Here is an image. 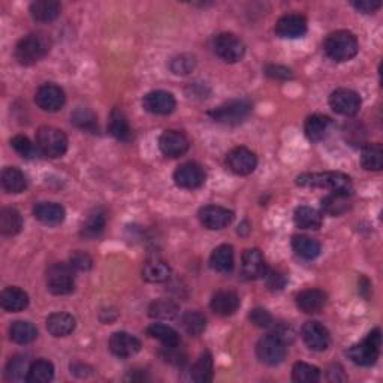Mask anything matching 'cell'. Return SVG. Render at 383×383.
<instances>
[{
  "label": "cell",
  "mask_w": 383,
  "mask_h": 383,
  "mask_svg": "<svg viewBox=\"0 0 383 383\" xmlns=\"http://www.w3.org/2000/svg\"><path fill=\"white\" fill-rule=\"evenodd\" d=\"M297 185L302 187H319L332 192L335 195L350 196L354 194V185L349 175L343 172H315L298 175Z\"/></svg>",
  "instance_id": "cell-1"
},
{
  "label": "cell",
  "mask_w": 383,
  "mask_h": 383,
  "mask_svg": "<svg viewBox=\"0 0 383 383\" xmlns=\"http://www.w3.org/2000/svg\"><path fill=\"white\" fill-rule=\"evenodd\" d=\"M51 50V39L42 31H34L21 38L15 47V59L23 66L41 62Z\"/></svg>",
  "instance_id": "cell-2"
},
{
  "label": "cell",
  "mask_w": 383,
  "mask_h": 383,
  "mask_svg": "<svg viewBox=\"0 0 383 383\" xmlns=\"http://www.w3.org/2000/svg\"><path fill=\"white\" fill-rule=\"evenodd\" d=\"M325 54L335 62L352 60L359 51L356 36L349 30H337L326 36L323 42Z\"/></svg>",
  "instance_id": "cell-3"
},
{
  "label": "cell",
  "mask_w": 383,
  "mask_h": 383,
  "mask_svg": "<svg viewBox=\"0 0 383 383\" xmlns=\"http://www.w3.org/2000/svg\"><path fill=\"white\" fill-rule=\"evenodd\" d=\"M380 347H382V332L379 328L373 330L367 337L354 345L347 350V356L352 362L361 367H371L376 364L380 356Z\"/></svg>",
  "instance_id": "cell-4"
},
{
  "label": "cell",
  "mask_w": 383,
  "mask_h": 383,
  "mask_svg": "<svg viewBox=\"0 0 383 383\" xmlns=\"http://www.w3.org/2000/svg\"><path fill=\"white\" fill-rule=\"evenodd\" d=\"M36 147L44 156L57 159L66 153L68 138L57 127L42 126L36 132Z\"/></svg>",
  "instance_id": "cell-5"
},
{
  "label": "cell",
  "mask_w": 383,
  "mask_h": 383,
  "mask_svg": "<svg viewBox=\"0 0 383 383\" xmlns=\"http://www.w3.org/2000/svg\"><path fill=\"white\" fill-rule=\"evenodd\" d=\"M47 287L53 295H69L75 289L74 268L70 263L57 262L47 269Z\"/></svg>",
  "instance_id": "cell-6"
},
{
  "label": "cell",
  "mask_w": 383,
  "mask_h": 383,
  "mask_svg": "<svg viewBox=\"0 0 383 383\" xmlns=\"http://www.w3.org/2000/svg\"><path fill=\"white\" fill-rule=\"evenodd\" d=\"M252 111V103L246 99H233L222 103L217 108L211 109L209 116L217 123L223 124H238L244 118L249 117Z\"/></svg>",
  "instance_id": "cell-7"
},
{
  "label": "cell",
  "mask_w": 383,
  "mask_h": 383,
  "mask_svg": "<svg viewBox=\"0 0 383 383\" xmlns=\"http://www.w3.org/2000/svg\"><path fill=\"white\" fill-rule=\"evenodd\" d=\"M213 50L223 62L237 63L243 60L246 54V45L234 34H220L214 38Z\"/></svg>",
  "instance_id": "cell-8"
},
{
  "label": "cell",
  "mask_w": 383,
  "mask_h": 383,
  "mask_svg": "<svg viewBox=\"0 0 383 383\" xmlns=\"http://www.w3.org/2000/svg\"><path fill=\"white\" fill-rule=\"evenodd\" d=\"M256 356L262 364L265 365H278L285 361L286 358V345L276 337L274 334L262 337L256 345Z\"/></svg>",
  "instance_id": "cell-9"
},
{
  "label": "cell",
  "mask_w": 383,
  "mask_h": 383,
  "mask_svg": "<svg viewBox=\"0 0 383 383\" xmlns=\"http://www.w3.org/2000/svg\"><path fill=\"white\" fill-rule=\"evenodd\" d=\"M207 179L204 168L196 162H186L180 165L174 172V183L181 189L194 190L201 187Z\"/></svg>",
  "instance_id": "cell-10"
},
{
  "label": "cell",
  "mask_w": 383,
  "mask_h": 383,
  "mask_svg": "<svg viewBox=\"0 0 383 383\" xmlns=\"http://www.w3.org/2000/svg\"><path fill=\"white\" fill-rule=\"evenodd\" d=\"M36 105L47 113H57L63 107H65L66 96L59 85L55 84H44L38 89L35 94Z\"/></svg>",
  "instance_id": "cell-11"
},
{
  "label": "cell",
  "mask_w": 383,
  "mask_h": 383,
  "mask_svg": "<svg viewBox=\"0 0 383 383\" xmlns=\"http://www.w3.org/2000/svg\"><path fill=\"white\" fill-rule=\"evenodd\" d=\"M330 107L340 116L352 117L361 108V98L350 89H337L330 94Z\"/></svg>",
  "instance_id": "cell-12"
},
{
  "label": "cell",
  "mask_w": 383,
  "mask_h": 383,
  "mask_svg": "<svg viewBox=\"0 0 383 383\" xmlns=\"http://www.w3.org/2000/svg\"><path fill=\"white\" fill-rule=\"evenodd\" d=\"M201 225L210 230H219L230 225L234 220V213L219 205H205L198 213Z\"/></svg>",
  "instance_id": "cell-13"
},
{
  "label": "cell",
  "mask_w": 383,
  "mask_h": 383,
  "mask_svg": "<svg viewBox=\"0 0 383 383\" xmlns=\"http://www.w3.org/2000/svg\"><path fill=\"white\" fill-rule=\"evenodd\" d=\"M226 165L237 175H249L256 170L258 157L249 148L237 147L228 153Z\"/></svg>",
  "instance_id": "cell-14"
},
{
  "label": "cell",
  "mask_w": 383,
  "mask_h": 383,
  "mask_svg": "<svg viewBox=\"0 0 383 383\" xmlns=\"http://www.w3.org/2000/svg\"><path fill=\"white\" fill-rule=\"evenodd\" d=\"M142 107L150 114L155 116H168L177 107L174 94L165 90H153L144 96Z\"/></svg>",
  "instance_id": "cell-15"
},
{
  "label": "cell",
  "mask_w": 383,
  "mask_h": 383,
  "mask_svg": "<svg viewBox=\"0 0 383 383\" xmlns=\"http://www.w3.org/2000/svg\"><path fill=\"white\" fill-rule=\"evenodd\" d=\"M301 337L308 349L315 352H322L330 346V332L322 323L317 321H308L301 328Z\"/></svg>",
  "instance_id": "cell-16"
},
{
  "label": "cell",
  "mask_w": 383,
  "mask_h": 383,
  "mask_svg": "<svg viewBox=\"0 0 383 383\" xmlns=\"http://www.w3.org/2000/svg\"><path fill=\"white\" fill-rule=\"evenodd\" d=\"M276 35L282 39H298L307 34V20L300 14H287L276 23Z\"/></svg>",
  "instance_id": "cell-17"
},
{
  "label": "cell",
  "mask_w": 383,
  "mask_h": 383,
  "mask_svg": "<svg viewBox=\"0 0 383 383\" xmlns=\"http://www.w3.org/2000/svg\"><path fill=\"white\" fill-rule=\"evenodd\" d=\"M190 142L180 131H165L159 137V148L166 157H180L187 153Z\"/></svg>",
  "instance_id": "cell-18"
},
{
  "label": "cell",
  "mask_w": 383,
  "mask_h": 383,
  "mask_svg": "<svg viewBox=\"0 0 383 383\" xmlns=\"http://www.w3.org/2000/svg\"><path fill=\"white\" fill-rule=\"evenodd\" d=\"M109 350L118 358H131L141 350V341L129 332H114L109 339Z\"/></svg>",
  "instance_id": "cell-19"
},
{
  "label": "cell",
  "mask_w": 383,
  "mask_h": 383,
  "mask_svg": "<svg viewBox=\"0 0 383 383\" xmlns=\"http://www.w3.org/2000/svg\"><path fill=\"white\" fill-rule=\"evenodd\" d=\"M34 215L47 226H57L65 220L66 211L57 202H38L34 207Z\"/></svg>",
  "instance_id": "cell-20"
},
{
  "label": "cell",
  "mask_w": 383,
  "mask_h": 383,
  "mask_svg": "<svg viewBox=\"0 0 383 383\" xmlns=\"http://www.w3.org/2000/svg\"><path fill=\"white\" fill-rule=\"evenodd\" d=\"M243 276L249 280L267 276L265 259L259 249H247L243 253Z\"/></svg>",
  "instance_id": "cell-21"
},
{
  "label": "cell",
  "mask_w": 383,
  "mask_h": 383,
  "mask_svg": "<svg viewBox=\"0 0 383 383\" xmlns=\"http://www.w3.org/2000/svg\"><path fill=\"white\" fill-rule=\"evenodd\" d=\"M75 326V317L65 313V311H57V313H53L47 317V331L53 337H68L69 334L74 332Z\"/></svg>",
  "instance_id": "cell-22"
},
{
  "label": "cell",
  "mask_w": 383,
  "mask_h": 383,
  "mask_svg": "<svg viewBox=\"0 0 383 383\" xmlns=\"http://www.w3.org/2000/svg\"><path fill=\"white\" fill-rule=\"evenodd\" d=\"M326 304V293L321 289H306L297 295V307L306 315H316Z\"/></svg>",
  "instance_id": "cell-23"
},
{
  "label": "cell",
  "mask_w": 383,
  "mask_h": 383,
  "mask_svg": "<svg viewBox=\"0 0 383 383\" xmlns=\"http://www.w3.org/2000/svg\"><path fill=\"white\" fill-rule=\"evenodd\" d=\"M239 297L235 292L230 291H220L217 293L213 295L210 307L215 315L219 316H230L234 315L235 311L239 308Z\"/></svg>",
  "instance_id": "cell-24"
},
{
  "label": "cell",
  "mask_w": 383,
  "mask_h": 383,
  "mask_svg": "<svg viewBox=\"0 0 383 383\" xmlns=\"http://www.w3.org/2000/svg\"><path fill=\"white\" fill-rule=\"evenodd\" d=\"M0 304H2L3 310L10 311V313H18V311L29 307V295L17 286L6 287L0 295Z\"/></svg>",
  "instance_id": "cell-25"
},
{
  "label": "cell",
  "mask_w": 383,
  "mask_h": 383,
  "mask_svg": "<svg viewBox=\"0 0 383 383\" xmlns=\"http://www.w3.org/2000/svg\"><path fill=\"white\" fill-rule=\"evenodd\" d=\"M210 267L222 274H228L234 269V249L229 244L215 247L210 256Z\"/></svg>",
  "instance_id": "cell-26"
},
{
  "label": "cell",
  "mask_w": 383,
  "mask_h": 383,
  "mask_svg": "<svg viewBox=\"0 0 383 383\" xmlns=\"http://www.w3.org/2000/svg\"><path fill=\"white\" fill-rule=\"evenodd\" d=\"M331 124H332V122L330 117L322 116V114L310 116V117H307L306 123H304L306 137L313 142L322 141L326 135H328Z\"/></svg>",
  "instance_id": "cell-27"
},
{
  "label": "cell",
  "mask_w": 383,
  "mask_h": 383,
  "mask_svg": "<svg viewBox=\"0 0 383 383\" xmlns=\"http://www.w3.org/2000/svg\"><path fill=\"white\" fill-rule=\"evenodd\" d=\"M62 6L55 0H36L30 5V14L39 23H51L60 15Z\"/></svg>",
  "instance_id": "cell-28"
},
{
  "label": "cell",
  "mask_w": 383,
  "mask_h": 383,
  "mask_svg": "<svg viewBox=\"0 0 383 383\" xmlns=\"http://www.w3.org/2000/svg\"><path fill=\"white\" fill-rule=\"evenodd\" d=\"M105 223H107L105 211H103L102 209H93L89 214H87V217L81 226V230H79V235H81L83 238H89V239L98 238L103 233Z\"/></svg>",
  "instance_id": "cell-29"
},
{
  "label": "cell",
  "mask_w": 383,
  "mask_h": 383,
  "mask_svg": "<svg viewBox=\"0 0 383 383\" xmlns=\"http://www.w3.org/2000/svg\"><path fill=\"white\" fill-rule=\"evenodd\" d=\"M171 277V268L165 261L151 259L144 263L142 278L148 283H163Z\"/></svg>",
  "instance_id": "cell-30"
},
{
  "label": "cell",
  "mask_w": 383,
  "mask_h": 383,
  "mask_svg": "<svg viewBox=\"0 0 383 383\" xmlns=\"http://www.w3.org/2000/svg\"><path fill=\"white\" fill-rule=\"evenodd\" d=\"M2 187L6 194H21L27 187L26 175L17 166H6L2 171Z\"/></svg>",
  "instance_id": "cell-31"
},
{
  "label": "cell",
  "mask_w": 383,
  "mask_h": 383,
  "mask_svg": "<svg viewBox=\"0 0 383 383\" xmlns=\"http://www.w3.org/2000/svg\"><path fill=\"white\" fill-rule=\"evenodd\" d=\"M108 131L113 137L118 141H129L132 137L131 126L124 113L120 108H114L109 114V122H108Z\"/></svg>",
  "instance_id": "cell-32"
},
{
  "label": "cell",
  "mask_w": 383,
  "mask_h": 383,
  "mask_svg": "<svg viewBox=\"0 0 383 383\" xmlns=\"http://www.w3.org/2000/svg\"><path fill=\"white\" fill-rule=\"evenodd\" d=\"M292 249L304 261H313L321 254V244L307 235H295L292 238Z\"/></svg>",
  "instance_id": "cell-33"
},
{
  "label": "cell",
  "mask_w": 383,
  "mask_h": 383,
  "mask_svg": "<svg viewBox=\"0 0 383 383\" xmlns=\"http://www.w3.org/2000/svg\"><path fill=\"white\" fill-rule=\"evenodd\" d=\"M293 220H295V225L301 229H319L322 226V222H323L322 214L307 205H301L295 209Z\"/></svg>",
  "instance_id": "cell-34"
},
{
  "label": "cell",
  "mask_w": 383,
  "mask_h": 383,
  "mask_svg": "<svg viewBox=\"0 0 383 383\" xmlns=\"http://www.w3.org/2000/svg\"><path fill=\"white\" fill-rule=\"evenodd\" d=\"M30 362L26 356L17 355L10 359L5 369V378L8 382H24L29 378Z\"/></svg>",
  "instance_id": "cell-35"
},
{
  "label": "cell",
  "mask_w": 383,
  "mask_h": 383,
  "mask_svg": "<svg viewBox=\"0 0 383 383\" xmlns=\"http://www.w3.org/2000/svg\"><path fill=\"white\" fill-rule=\"evenodd\" d=\"M361 165L365 171H380L383 168L382 144H367L361 151Z\"/></svg>",
  "instance_id": "cell-36"
},
{
  "label": "cell",
  "mask_w": 383,
  "mask_h": 383,
  "mask_svg": "<svg viewBox=\"0 0 383 383\" xmlns=\"http://www.w3.org/2000/svg\"><path fill=\"white\" fill-rule=\"evenodd\" d=\"M190 379L198 383H207L213 380V356L210 352L199 355L196 362L190 369Z\"/></svg>",
  "instance_id": "cell-37"
},
{
  "label": "cell",
  "mask_w": 383,
  "mask_h": 383,
  "mask_svg": "<svg viewBox=\"0 0 383 383\" xmlns=\"http://www.w3.org/2000/svg\"><path fill=\"white\" fill-rule=\"evenodd\" d=\"M147 334L151 339L161 341L165 347H174L180 345L179 332L165 323H151L147 328Z\"/></svg>",
  "instance_id": "cell-38"
},
{
  "label": "cell",
  "mask_w": 383,
  "mask_h": 383,
  "mask_svg": "<svg viewBox=\"0 0 383 383\" xmlns=\"http://www.w3.org/2000/svg\"><path fill=\"white\" fill-rule=\"evenodd\" d=\"M23 228V217L15 209H3L0 211V233L6 237L17 235Z\"/></svg>",
  "instance_id": "cell-39"
},
{
  "label": "cell",
  "mask_w": 383,
  "mask_h": 383,
  "mask_svg": "<svg viewBox=\"0 0 383 383\" xmlns=\"http://www.w3.org/2000/svg\"><path fill=\"white\" fill-rule=\"evenodd\" d=\"M11 340L17 343V345H29V343L35 341L38 337V330L34 323L27 321H17L12 322L10 328Z\"/></svg>",
  "instance_id": "cell-40"
},
{
  "label": "cell",
  "mask_w": 383,
  "mask_h": 383,
  "mask_svg": "<svg viewBox=\"0 0 383 383\" xmlns=\"http://www.w3.org/2000/svg\"><path fill=\"white\" fill-rule=\"evenodd\" d=\"M70 122L81 131L90 133L98 132V117H96V114L89 108H83V107L77 108L70 116Z\"/></svg>",
  "instance_id": "cell-41"
},
{
  "label": "cell",
  "mask_w": 383,
  "mask_h": 383,
  "mask_svg": "<svg viewBox=\"0 0 383 383\" xmlns=\"http://www.w3.org/2000/svg\"><path fill=\"white\" fill-rule=\"evenodd\" d=\"M54 379V365L48 359H38L31 362L27 382L30 383H48Z\"/></svg>",
  "instance_id": "cell-42"
},
{
  "label": "cell",
  "mask_w": 383,
  "mask_h": 383,
  "mask_svg": "<svg viewBox=\"0 0 383 383\" xmlns=\"http://www.w3.org/2000/svg\"><path fill=\"white\" fill-rule=\"evenodd\" d=\"M181 325L192 337H199L207 328V319L202 313H199V311L189 310L183 315Z\"/></svg>",
  "instance_id": "cell-43"
},
{
  "label": "cell",
  "mask_w": 383,
  "mask_h": 383,
  "mask_svg": "<svg viewBox=\"0 0 383 383\" xmlns=\"http://www.w3.org/2000/svg\"><path fill=\"white\" fill-rule=\"evenodd\" d=\"M179 304L172 300L159 298L151 302L148 307V315L156 319H172L179 315Z\"/></svg>",
  "instance_id": "cell-44"
},
{
  "label": "cell",
  "mask_w": 383,
  "mask_h": 383,
  "mask_svg": "<svg viewBox=\"0 0 383 383\" xmlns=\"http://www.w3.org/2000/svg\"><path fill=\"white\" fill-rule=\"evenodd\" d=\"M321 379V370L307 362H297L292 369V380L297 383H316Z\"/></svg>",
  "instance_id": "cell-45"
},
{
  "label": "cell",
  "mask_w": 383,
  "mask_h": 383,
  "mask_svg": "<svg viewBox=\"0 0 383 383\" xmlns=\"http://www.w3.org/2000/svg\"><path fill=\"white\" fill-rule=\"evenodd\" d=\"M347 198L349 196L331 194L330 196H326V198L322 199V209H323L325 213H328L331 215H340L349 209Z\"/></svg>",
  "instance_id": "cell-46"
},
{
  "label": "cell",
  "mask_w": 383,
  "mask_h": 383,
  "mask_svg": "<svg viewBox=\"0 0 383 383\" xmlns=\"http://www.w3.org/2000/svg\"><path fill=\"white\" fill-rule=\"evenodd\" d=\"M195 65H196L195 55L180 54V55H177V57L171 59L170 68L175 75H187L195 69Z\"/></svg>",
  "instance_id": "cell-47"
},
{
  "label": "cell",
  "mask_w": 383,
  "mask_h": 383,
  "mask_svg": "<svg viewBox=\"0 0 383 383\" xmlns=\"http://www.w3.org/2000/svg\"><path fill=\"white\" fill-rule=\"evenodd\" d=\"M11 147L15 153H18L24 159H34L36 156L38 147L24 135H17L11 140Z\"/></svg>",
  "instance_id": "cell-48"
},
{
  "label": "cell",
  "mask_w": 383,
  "mask_h": 383,
  "mask_svg": "<svg viewBox=\"0 0 383 383\" xmlns=\"http://www.w3.org/2000/svg\"><path fill=\"white\" fill-rule=\"evenodd\" d=\"M69 263L70 267L77 271H89L93 267V259L90 258V254H87L85 252L77 250L70 254Z\"/></svg>",
  "instance_id": "cell-49"
},
{
  "label": "cell",
  "mask_w": 383,
  "mask_h": 383,
  "mask_svg": "<svg viewBox=\"0 0 383 383\" xmlns=\"http://www.w3.org/2000/svg\"><path fill=\"white\" fill-rule=\"evenodd\" d=\"M250 322L258 326V328H269L273 325V316H271L265 308H254L249 315Z\"/></svg>",
  "instance_id": "cell-50"
},
{
  "label": "cell",
  "mask_w": 383,
  "mask_h": 383,
  "mask_svg": "<svg viewBox=\"0 0 383 383\" xmlns=\"http://www.w3.org/2000/svg\"><path fill=\"white\" fill-rule=\"evenodd\" d=\"M265 74L273 79H289L292 78V70L280 65H268L265 68Z\"/></svg>",
  "instance_id": "cell-51"
},
{
  "label": "cell",
  "mask_w": 383,
  "mask_h": 383,
  "mask_svg": "<svg viewBox=\"0 0 383 383\" xmlns=\"http://www.w3.org/2000/svg\"><path fill=\"white\" fill-rule=\"evenodd\" d=\"M352 6L362 14H373L382 6V2H376V0H359V2H352Z\"/></svg>",
  "instance_id": "cell-52"
},
{
  "label": "cell",
  "mask_w": 383,
  "mask_h": 383,
  "mask_svg": "<svg viewBox=\"0 0 383 383\" xmlns=\"http://www.w3.org/2000/svg\"><path fill=\"white\" fill-rule=\"evenodd\" d=\"M267 285L271 291H280L283 289V286L286 285V277L282 274V273H269L268 274V280H267Z\"/></svg>",
  "instance_id": "cell-53"
}]
</instances>
